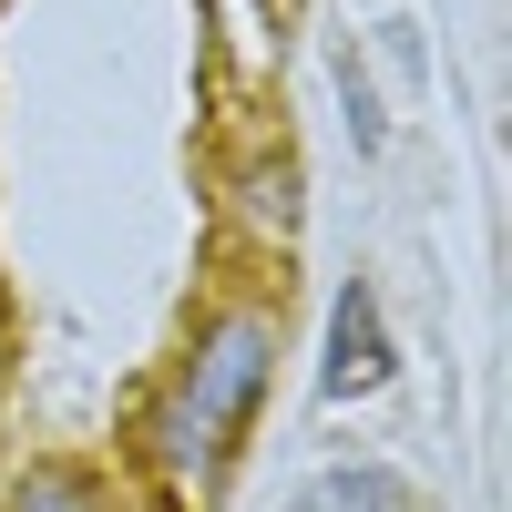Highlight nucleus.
<instances>
[{"label": "nucleus", "mask_w": 512, "mask_h": 512, "mask_svg": "<svg viewBox=\"0 0 512 512\" xmlns=\"http://www.w3.org/2000/svg\"><path fill=\"white\" fill-rule=\"evenodd\" d=\"M267 318H216L195 338V359H185V379H175V400H164V420H154V451L175 461V472H216L226 461V441L246 431V410H256V390H267Z\"/></svg>", "instance_id": "obj_1"}, {"label": "nucleus", "mask_w": 512, "mask_h": 512, "mask_svg": "<svg viewBox=\"0 0 512 512\" xmlns=\"http://www.w3.org/2000/svg\"><path fill=\"white\" fill-rule=\"evenodd\" d=\"M11 512H103V482L72 472V461H31L11 482Z\"/></svg>", "instance_id": "obj_3"}, {"label": "nucleus", "mask_w": 512, "mask_h": 512, "mask_svg": "<svg viewBox=\"0 0 512 512\" xmlns=\"http://www.w3.org/2000/svg\"><path fill=\"white\" fill-rule=\"evenodd\" d=\"M297 512H410V492L390 472H328V482L297 492Z\"/></svg>", "instance_id": "obj_4"}, {"label": "nucleus", "mask_w": 512, "mask_h": 512, "mask_svg": "<svg viewBox=\"0 0 512 512\" xmlns=\"http://www.w3.org/2000/svg\"><path fill=\"white\" fill-rule=\"evenodd\" d=\"M338 93H349V144H359V154H379V103H369L359 62H338Z\"/></svg>", "instance_id": "obj_5"}, {"label": "nucleus", "mask_w": 512, "mask_h": 512, "mask_svg": "<svg viewBox=\"0 0 512 512\" xmlns=\"http://www.w3.org/2000/svg\"><path fill=\"white\" fill-rule=\"evenodd\" d=\"M379 379H390V328H379V297H369V287H338L318 390H328V400H349V390H379Z\"/></svg>", "instance_id": "obj_2"}]
</instances>
